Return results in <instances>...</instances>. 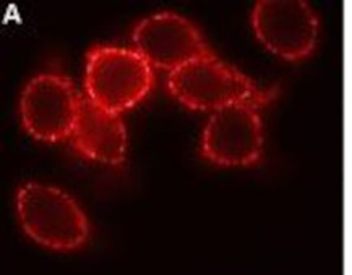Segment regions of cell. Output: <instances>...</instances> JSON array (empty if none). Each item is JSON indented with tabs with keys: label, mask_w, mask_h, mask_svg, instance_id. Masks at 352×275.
<instances>
[{
	"label": "cell",
	"mask_w": 352,
	"mask_h": 275,
	"mask_svg": "<svg viewBox=\"0 0 352 275\" xmlns=\"http://www.w3.org/2000/svg\"><path fill=\"white\" fill-rule=\"evenodd\" d=\"M15 207L26 237L51 251H76L87 245L91 235L87 213L74 196L52 184H21Z\"/></svg>",
	"instance_id": "obj_2"
},
{
	"label": "cell",
	"mask_w": 352,
	"mask_h": 275,
	"mask_svg": "<svg viewBox=\"0 0 352 275\" xmlns=\"http://www.w3.org/2000/svg\"><path fill=\"white\" fill-rule=\"evenodd\" d=\"M155 69L133 47L93 46L87 53L85 96L98 107L122 115L153 91Z\"/></svg>",
	"instance_id": "obj_3"
},
{
	"label": "cell",
	"mask_w": 352,
	"mask_h": 275,
	"mask_svg": "<svg viewBox=\"0 0 352 275\" xmlns=\"http://www.w3.org/2000/svg\"><path fill=\"white\" fill-rule=\"evenodd\" d=\"M250 25L266 51L286 62H304L315 52L320 18L305 0H258Z\"/></svg>",
	"instance_id": "obj_5"
},
{
	"label": "cell",
	"mask_w": 352,
	"mask_h": 275,
	"mask_svg": "<svg viewBox=\"0 0 352 275\" xmlns=\"http://www.w3.org/2000/svg\"><path fill=\"white\" fill-rule=\"evenodd\" d=\"M70 143L81 157L99 164L117 167L127 159L129 139L122 115L101 109L87 96Z\"/></svg>",
	"instance_id": "obj_8"
},
{
	"label": "cell",
	"mask_w": 352,
	"mask_h": 275,
	"mask_svg": "<svg viewBox=\"0 0 352 275\" xmlns=\"http://www.w3.org/2000/svg\"><path fill=\"white\" fill-rule=\"evenodd\" d=\"M83 96L69 76L47 71L33 76L20 96V119L25 132L43 143L72 138Z\"/></svg>",
	"instance_id": "obj_4"
},
{
	"label": "cell",
	"mask_w": 352,
	"mask_h": 275,
	"mask_svg": "<svg viewBox=\"0 0 352 275\" xmlns=\"http://www.w3.org/2000/svg\"><path fill=\"white\" fill-rule=\"evenodd\" d=\"M132 46L153 69L174 71L195 58L214 53L188 18L161 12L143 18L132 31Z\"/></svg>",
	"instance_id": "obj_7"
},
{
	"label": "cell",
	"mask_w": 352,
	"mask_h": 275,
	"mask_svg": "<svg viewBox=\"0 0 352 275\" xmlns=\"http://www.w3.org/2000/svg\"><path fill=\"white\" fill-rule=\"evenodd\" d=\"M168 93L190 110L214 112L232 104H254L265 109L279 96L276 86L261 88L245 73L211 56L195 58L170 71Z\"/></svg>",
	"instance_id": "obj_1"
},
{
	"label": "cell",
	"mask_w": 352,
	"mask_h": 275,
	"mask_svg": "<svg viewBox=\"0 0 352 275\" xmlns=\"http://www.w3.org/2000/svg\"><path fill=\"white\" fill-rule=\"evenodd\" d=\"M260 110L254 104H232L214 110L201 133L203 159L226 169L258 165L265 152Z\"/></svg>",
	"instance_id": "obj_6"
}]
</instances>
